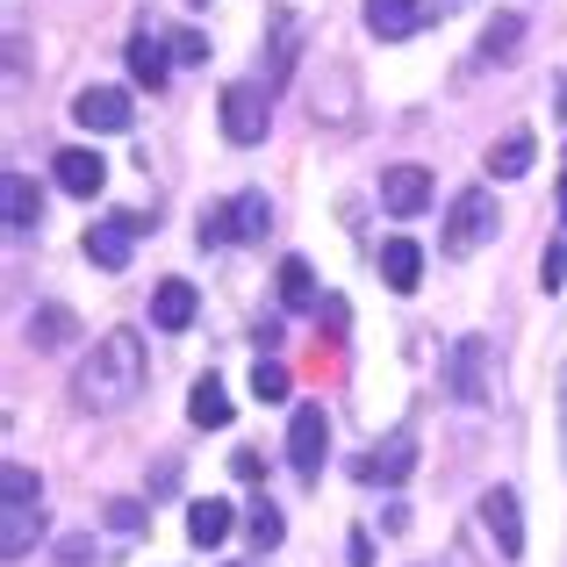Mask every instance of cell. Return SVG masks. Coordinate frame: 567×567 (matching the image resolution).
Listing matches in <instances>:
<instances>
[{
    "label": "cell",
    "mask_w": 567,
    "mask_h": 567,
    "mask_svg": "<svg viewBox=\"0 0 567 567\" xmlns=\"http://www.w3.org/2000/svg\"><path fill=\"white\" fill-rule=\"evenodd\" d=\"M137 395H144V338L137 331L94 338V352H86L80 374H72V402L109 416V410H130Z\"/></svg>",
    "instance_id": "cell-1"
},
{
    "label": "cell",
    "mask_w": 567,
    "mask_h": 567,
    "mask_svg": "<svg viewBox=\"0 0 567 567\" xmlns=\"http://www.w3.org/2000/svg\"><path fill=\"white\" fill-rule=\"evenodd\" d=\"M43 539V482L8 460L0 467V560H29V546Z\"/></svg>",
    "instance_id": "cell-2"
},
{
    "label": "cell",
    "mask_w": 567,
    "mask_h": 567,
    "mask_svg": "<svg viewBox=\"0 0 567 567\" xmlns=\"http://www.w3.org/2000/svg\"><path fill=\"white\" fill-rule=\"evenodd\" d=\"M496 223H503L496 194H488V187H460L453 208H445V237H439V245L453 251V259H467V251H482L488 237H496Z\"/></svg>",
    "instance_id": "cell-3"
},
{
    "label": "cell",
    "mask_w": 567,
    "mask_h": 567,
    "mask_svg": "<svg viewBox=\"0 0 567 567\" xmlns=\"http://www.w3.org/2000/svg\"><path fill=\"white\" fill-rule=\"evenodd\" d=\"M445 388H453L467 410L496 402V346H488V338H453V352H445Z\"/></svg>",
    "instance_id": "cell-4"
},
{
    "label": "cell",
    "mask_w": 567,
    "mask_h": 567,
    "mask_svg": "<svg viewBox=\"0 0 567 567\" xmlns=\"http://www.w3.org/2000/svg\"><path fill=\"white\" fill-rule=\"evenodd\" d=\"M323 453H331V416H323V402H302V410L288 416V460H295V474L317 482Z\"/></svg>",
    "instance_id": "cell-5"
},
{
    "label": "cell",
    "mask_w": 567,
    "mask_h": 567,
    "mask_svg": "<svg viewBox=\"0 0 567 567\" xmlns=\"http://www.w3.org/2000/svg\"><path fill=\"white\" fill-rule=\"evenodd\" d=\"M274 130V101L266 86H223V137L230 144H259Z\"/></svg>",
    "instance_id": "cell-6"
},
{
    "label": "cell",
    "mask_w": 567,
    "mask_h": 567,
    "mask_svg": "<svg viewBox=\"0 0 567 567\" xmlns=\"http://www.w3.org/2000/svg\"><path fill=\"white\" fill-rule=\"evenodd\" d=\"M72 123H80V130H101V137H115V130L137 123V109H130L123 86H80V94H72Z\"/></svg>",
    "instance_id": "cell-7"
},
{
    "label": "cell",
    "mask_w": 567,
    "mask_h": 567,
    "mask_svg": "<svg viewBox=\"0 0 567 567\" xmlns=\"http://www.w3.org/2000/svg\"><path fill=\"white\" fill-rule=\"evenodd\" d=\"M360 22H367V37L402 43V37H416V29L431 22V8H424V0H367V8H360Z\"/></svg>",
    "instance_id": "cell-8"
},
{
    "label": "cell",
    "mask_w": 567,
    "mask_h": 567,
    "mask_svg": "<svg viewBox=\"0 0 567 567\" xmlns=\"http://www.w3.org/2000/svg\"><path fill=\"white\" fill-rule=\"evenodd\" d=\"M130 245H137V216H101L94 230H86V259H94L101 274H123Z\"/></svg>",
    "instance_id": "cell-9"
},
{
    "label": "cell",
    "mask_w": 567,
    "mask_h": 567,
    "mask_svg": "<svg viewBox=\"0 0 567 567\" xmlns=\"http://www.w3.org/2000/svg\"><path fill=\"white\" fill-rule=\"evenodd\" d=\"M482 525H488V539L503 546V560L525 554V511H517V488H488V496H482Z\"/></svg>",
    "instance_id": "cell-10"
},
{
    "label": "cell",
    "mask_w": 567,
    "mask_h": 567,
    "mask_svg": "<svg viewBox=\"0 0 567 567\" xmlns=\"http://www.w3.org/2000/svg\"><path fill=\"white\" fill-rule=\"evenodd\" d=\"M51 166H58V187H65L72 202H94V194L109 187V158H101V152H86V144H72V152H58Z\"/></svg>",
    "instance_id": "cell-11"
},
{
    "label": "cell",
    "mask_w": 567,
    "mask_h": 567,
    "mask_svg": "<svg viewBox=\"0 0 567 567\" xmlns=\"http://www.w3.org/2000/svg\"><path fill=\"white\" fill-rule=\"evenodd\" d=\"M381 202L395 216H424L431 208V173L424 166H381Z\"/></svg>",
    "instance_id": "cell-12"
},
{
    "label": "cell",
    "mask_w": 567,
    "mask_h": 567,
    "mask_svg": "<svg viewBox=\"0 0 567 567\" xmlns=\"http://www.w3.org/2000/svg\"><path fill=\"white\" fill-rule=\"evenodd\" d=\"M130 80L152 86V94L173 80V43L158 37V29H137V37H130Z\"/></svg>",
    "instance_id": "cell-13"
},
{
    "label": "cell",
    "mask_w": 567,
    "mask_h": 567,
    "mask_svg": "<svg viewBox=\"0 0 567 567\" xmlns=\"http://www.w3.org/2000/svg\"><path fill=\"white\" fill-rule=\"evenodd\" d=\"M410 467H416V431H410V424H395V431L374 445V460H360L367 482H402Z\"/></svg>",
    "instance_id": "cell-14"
},
{
    "label": "cell",
    "mask_w": 567,
    "mask_h": 567,
    "mask_svg": "<svg viewBox=\"0 0 567 567\" xmlns=\"http://www.w3.org/2000/svg\"><path fill=\"white\" fill-rule=\"evenodd\" d=\"M80 317H72L65 302H43V309H29V346L37 352H65V346H80Z\"/></svg>",
    "instance_id": "cell-15"
},
{
    "label": "cell",
    "mask_w": 567,
    "mask_h": 567,
    "mask_svg": "<svg viewBox=\"0 0 567 567\" xmlns=\"http://www.w3.org/2000/svg\"><path fill=\"white\" fill-rule=\"evenodd\" d=\"M237 525H245V517H237V503H223V496L187 503V539H194V546H223Z\"/></svg>",
    "instance_id": "cell-16"
},
{
    "label": "cell",
    "mask_w": 567,
    "mask_h": 567,
    "mask_svg": "<svg viewBox=\"0 0 567 567\" xmlns=\"http://www.w3.org/2000/svg\"><path fill=\"white\" fill-rule=\"evenodd\" d=\"M194 309H202V302H194L187 280H158V288H152V323H158V331H187Z\"/></svg>",
    "instance_id": "cell-17"
},
{
    "label": "cell",
    "mask_w": 567,
    "mask_h": 567,
    "mask_svg": "<svg viewBox=\"0 0 567 567\" xmlns=\"http://www.w3.org/2000/svg\"><path fill=\"white\" fill-rule=\"evenodd\" d=\"M381 280H388L395 295H410L416 280H424V251H416L410 237H388V245H381Z\"/></svg>",
    "instance_id": "cell-18"
},
{
    "label": "cell",
    "mask_w": 567,
    "mask_h": 567,
    "mask_svg": "<svg viewBox=\"0 0 567 567\" xmlns=\"http://www.w3.org/2000/svg\"><path fill=\"white\" fill-rule=\"evenodd\" d=\"M187 416L202 431H223V424H230V388H223L216 374H202V381H194V395H187Z\"/></svg>",
    "instance_id": "cell-19"
},
{
    "label": "cell",
    "mask_w": 567,
    "mask_h": 567,
    "mask_svg": "<svg viewBox=\"0 0 567 567\" xmlns=\"http://www.w3.org/2000/svg\"><path fill=\"white\" fill-rule=\"evenodd\" d=\"M0 202H8V230H37V223H43V194H37V181H29V173H8Z\"/></svg>",
    "instance_id": "cell-20"
},
{
    "label": "cell",
    "mask_w": 567,
    "mask_h": 567,
    "mask_svg": "<svg viewBox=\"0 0 567 567\" xmlns=\"http://www.w3.org/2000/svg\"><path fill=\"white\" fill-rule=\"evenodd\" d=\"M488 173L496 181H525L532 173V130H511L503 144H488Z\"/></svg>",
    "instance_id": "cell-21"
},
{
    "label": "cell",
    "mask_w": 567,
    "mask_h": 567,
    "mask_svg": "<svg viewBox=\"0 0 567 567\" xmlns=\"http://www.w3.org/2000/svg\"><path fill=\"white\" fill-rule=\"evenodd\" d=\"M266 223H274V202H266L259 187H245L230 202V237H245V245H251V237H266Z\"/></svg>",
    "instance_id": "cell-22"
},
{
    "label": "cell",
    "mask_w": 567,
    "mask_h": 567,
    "mask_svg": "<svg viewBox=\"0 0 567 567\" xmlns=\"http://www.w3.org/2000/svg\"><path fill=\"white\" fill-rule=\"evenodd\" d=\"M280 302H288V309H323V295H317V274H309V259H280Z\"/></svg>",
    "instance_id": "cell-23"
},
{
    "label": "cell",
    "mask_w": 567,
    "mask_h": 567,
    "mask_svg": "<svg viewBox=\"0 0 567 567\" xmlns=\"http://www.w3.org/2000/svg\"><path fill=\"white\" fill-rule=\"evenodd\" d=\"M517 37H525V22H517V14H496V22L482 29V58H488V65L517 58Z\"/></svg>",
    "instance_id": "cell-24"
},
{
    "label": "cell",
    "mask_w": 567,
    "mask_h": 567,
    "mask_svg": "<svg viewBox=\"0 0 567 567\" xmlns=\"http://www.w3.org/2000/svg\"><path fill=\"white\" fill-rule=\"evenodd\" d=\"M245 532H251L259 546H280V539H288V517H280L274 503H251V511H245Z\"/></svg>",
    "instance_id": "cell-25"
},
{
    "label": "cell",
    "mask_w": 567,
    "mask_h": 567,
    "mask_svg": "<svg viewBox=\"0 0 567 567\" xmlns=\"http://www.w3.org/2000/svg\"><path fill=\"white\" fill-rule=\"evenodd\" d=\"M288 367H280V360H259V367H251V395H259V402H288Z\"/></svg>",
    "instance_id": "cell-26"
},
{
    "label": "cell",
    "mask_w": 567,
    "mask_h": 567,
    "mask_svg": "<svg viewBox=\"0 0 567 567\" xmlns=\"http://www.w3.org/2000/svg\"><path fill=\"white\" fill-rule=\"evenodd\" d=\"M560 280H567V237H554V245H546V259H539V288L560 295Z\"/></svg>",
    "instance_id": "cell-27"
},
{
    "label": "cell",
    "mask_w": 567,
    "mask_h": 567,
    "mask_svg": "<svg viewBox=\"0 0 567 567\" xmlns=\"http://www.w3.org/2000/svg\"><path fill=\"white\" fill-rule=\"evenodd\" d=\"M173 58H181V65H202V58H208V37H202V29H173Z\"/></svg>",
    "instance_id": "cell-28"
},
{
    "label": "cell",
    "mask_w": 567,
    "mask_h": 567,
    "mask_svg": "<svg viewBox=\"0 0 567 567\" xmlns=\"http://www.w3.org/2000/svg\"><path fill=\"white\" fill-rule=\"evenodd\" d=\"M109 532H144V503L137 496H115L109 503Z\"/></svg>",
    "instance_id": "cell-29"
},
{
    "label": "cell",
    "mask_w": 567,
    "mask_h": 567,
    "mask_svg": "<svg viewBox=\"0 0 567 567\" xmlns=\"http://www.w3.org/2000/svg\"><path fill=\"white\" fill-rule=\"evenodd\" d=\"M194 237H202V251L230 245V208H208V216H202V230H194Z\"/></svg>",
    "instance_id": "cell-30"
},
{
    "label": "cell",
    "mask_w": 567,
    "mask_h": 567,
    "mask_svg": "<svg viewBox=\"0 0 567 567\" xmlns=\"http://www.w3.org/2000/svg\"><path fill=\"white\" fill-rule=\"evenodd\" d=\"M346 554H352V567H374V539H367V532H352Z\"/></svg>",
    "instance_id": "cell-31"
},
{
    "label": "cell",
    "mask_w": 567,
    "mask_h": 567,
    "mask_svg": "<svg viewBox=\"0 0 567 567\" xmlns=\"http://www.w3.org/2000/svg\"><path fill=\"white\" fill-rule=\"evenodd\" d=\"M230 467H237V482H259V474H266V460H259V453H237Z\"/></svg>",
    "instance_id": "cell-32"
},
{
    "label": "cell",
    "mask_w": 567,
    "mask_h": 567,
    "mask_svg": "<svg viewBox=\"0 0 567 567\" xmlns=\"http://www.w3.org/2000/svg\"><path fill=\"white\" fill-rule=\"evenodd\" d=\"M560 237H567V173H560Z\"/></svg>",
    "instance_id": "cell-33"
},
{
    "label": "cell",
    "mask_w": 567,
    "mask_h": 567,
    "mask_svg": "<svg viewBox=\"0 0 567 567\" xmlns=\"http://www.w3.org/2000/svg\"><path fill=\"white\" fill-rule=\"evenodd\" d=\"M560 431H567V367H560Z\"/></svg>",
    "instance_id": "cell-34"
},
{
    "label": "cell",
    "mask_w": 567,
    "mask_h": 567,
    "mask_svg": "<svg viewBox=\"0 0 567 567\" xmlns=\"http://www.w3.org/2000/svg\"><path fill=\"white\" fill-rule=\"evenodd\" d=\"M223 567H259V560H223Z\"/></svg>",
    "instance_id": "cell-35"
},
{
    "label": "cell",
    "mask_w": 567,
    "mask_h": 567,
    "mask_svg": "<svg viewBox=\"0 0 567 567\" xmlns=\"http://www.w3.org/2000/svg\"><path fill=\"white\" fill-rule=\"evenodd\" d=\"M187 8H208V0H187Z\"/></svg>",
    "instance_id": "cell-36"
}]
</instances>
